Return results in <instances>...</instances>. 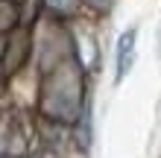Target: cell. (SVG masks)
Masks as SVG:
<instances>
[{"instance_id":"6da1fadb","label":"cell","mask_w":161,"mask_h":158,"mask_svg":"<svg viewBox=\"0 0 161 158\" xmlns=\"http://www.w3.org/2000/svg\"><path fill=\"white\" fill-rule=\"evenodd\" d=\"M85 103V85H82V70L76 62H59L56 68L44 76L38 108L41 114L59 123H73L82 114Z\"/></svg>"},{"instance_id":"3957f363","label":"cell","mask_w":161,"mask_h":158,"mask_svg":"<svg viewBox=\"0 0 161 158\" xmlns=\"http://www.w3.org/2000/svg\"><path fill=\"white\" fill-rule=\"evenodd\" d=\"M135 38L138 32L135 30H126L117 41V82L132 70V62H135Z\"/></svg>"},{"instance_id":"8992f818","label":"cell","mask_w":161,"mask_h":158,"mask_svg":"<svg viewBox=\"0 0 161 158\" xmlns=\"http://www.w3.org/2000/svg\"><path fill=\"white\" fill-rule=\"evenodd\" d=\"M6 129H3V123H0V158H3V152H6Z\"/></svg>"},{"instance_id":"5b68a950","label":"cell","mask_w":161,"mask_h":158,"mask_svg":"<svg viewBox=\"0 0 161 158\" xmlns=\"http://www.w3.org/2000/svg\"><path fill=\"white\" fill-rule=\"evenodd\" d=\"M47 9H53L56 15H73L79 9V0H44Z\"/></svg>"},{"instance_id":"52a82bcc","label":"cell","mask_w":161,"mask_h":158,"mask_svg":"<svg viewBox=\"0 0 161 158\" xmlns=\"http://www.w3.org/2000/svg\"><path fill=\"white\" fill-rule=\"evenodd\" d=\"M3 62H6V41L0 38V73L6 70V68H3Z\"/></svg>"},{"instance_id":"ba28073f","label":"cell","mask_w":161,"mask_h":158,"mask_svg":"<svg viewBox=\"0 0 161 158\" xmlns=\"http://www.w3.org/2000/svg\"><path fill=\"white\" fill-rule=\"evenodd\" d=\"M88 3H91V6H97V9H108L114 0H88Z\"/></svg>"},{"instance_id":"7a4b0ae2","label":"cell","mask_w":161,"mask_h":158,"mask_svg":"<svg viewBox=\"0 0 161 158\" xmlns=\"http://www.w3.org/2000/svg\"><path fill=\"white\" fill-rule=\"evenodd\" d=\"M26 53H30V32H15L12 38L6 41V62H3V68L6 70H18L24 64L26 59Z\"/></svg>"},{"instance_id":"277c9868","label":"cell","mask_w":161,"mask_h":158,"mask_svg":"<svg viewBox=\"0 0 161 158\" xmlns=\"http://www.w3.org/2000/svg\"><path fill=\"white\" fill-rule=\"evenodd\" d=\"M21 21V9H18L15 0H0V32L12 30V26Z\"/></svg>"}]
</instances>
